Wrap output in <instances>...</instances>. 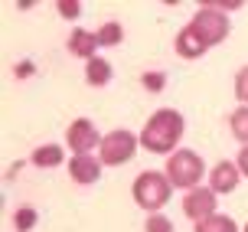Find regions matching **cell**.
<instances>
[{
  "instance_id": "6da1fadb",
  "label": "cell",
  "mask_w": 248,
  "mask_h": 232,
  "mask_svg": "<svg viewBox=\"0 0 248 232\" xmlns=\"http://www.w3.org/2000/svg\"><path fill=\"white\" fill-rule=\"evenodd\" d=\"M225 36H229V17L222 10H212V7H199L196 17L176 36V52L183 59H199L206 49L222 43Z\"/></svg>"
},
{
  "instance_id": "7a4b0ae2",
  "label": "cell",
  "mask_w": 248,
  "mask_h": 232,
  "mask_svg": "<svg viewBox=\"0 0 248 232\" xmlns=\"http://www.w3.org/2000/svg\"><path fill=\"white\" fill-rule=\"evenodd\" d=\"M183 137V115L173 108L154 111L140 131V147H147L150 154H170Z\"/></svg>"
},
{
  "instance_id": "3957f363",
  "label": "cell",
  "mask_w": 248,
  "mask_h": 232,
  "mask_svg": "<svg viewBox=\"0 0 248 232\" xmlns=\"http://www.w3.org/2000/svg\"><path fill=\"white\" fill-rule=\"evenodd\" d=\"M170 190H173V183H170L167 173L144 170V173H137V180H134V203L140 209H147V213H157L160 206H167Z\"/></svg>"
},
{
  "instance_id": "277c9868",
  "label": "cell",
  "mask_w": 248,
  "mask_h": 232,
  "mask_svg": "<svg viewBox=\"0 0 248 232\" xmlns=\"http://www.w3.org/2000/svg\"><path fill=\"white\" fill-rule=\"evenodd\" d=\"M167 177L173 186H183V190H196V183L202 180V157L196 150H176L167 157Z\"/></svg>"
},
{
  "instance_id": "5b68a950",
  "label": "cell",
  "mask_w": 248,
  "mask_h": 232,
  "mask_svg": "<svg viewBox=\"0 0 248 232\" xmlns=\"http://www.w3.org/2000/svg\"><path fill=\"white\" fill-rule=\"evenodd\" d=\"M137 144H140V137H134L131 131L118 128V131L101 137L98 160L105 164V167H121V164H127V160L137 154Z\"/></svg>"
},
{
  "instance_id": "8992f818",
  "label": "cell",
  "mask_w": 248,
  "mask_h": 232,
  "mask_svg": "<svg viewBox=\"0 0 248 232\" xmlns=\"http://www.w3.org/2000/svg\"><path fill=\"white\" fill-rule=\"evenodd\" d=\"M65 141H69V147H72L75 154H88L92 147H101L98 128L88 121V118H75V121L65 128Z\"/></svg>"
},
{
  "instance_id": "52a82bcc",
  "label": "cell",
  "mask_w": 248,
  "mask_h": 232,
  "mask_svg": "<svg viewBox=\"0 0 248 232\" xmlns=\"http://www.w3.org/2000/svg\"><path fill=\"white\" fill-rule=\"evenodd\" d=\"M183 213L193 222H202V219H209V216H216V193H212L209 186L189 190L186 199H183Z\"/></svg>"
},
{
  "instance_id": "ba28073f",
  "label": "cell",
  "mask_w": 248,
  "mask_h": 232,
  "mask_svg": "<svg viewBox=\"0 0 248 232\" xmlns=\"http://www.w3.org/2000/svg\"><path fill=\"white\" fill-rule=\"evenodd\" d=\"M238 164H232V160H219L216 167L209 170V190L212 193H232L238 186Z\"/></svg>"
},
{
  "instance_id": "9c48e42d",
  "label": "cell",
  "mask_w": 248,
  "mask_h": 232,
  "mask_svg": "<svg viewBox=\"0 0 248 232\" xmlns=\"http://www.w3.org/2000/svg\"><path fill=\"white\" fill-rule=\"evenodd\" d=\"M69 173H72L75 183H95V180L101 177V160L92 157V154H72Z\"/></svg>"
},
{
  "instance_id": "30bf717a",
  "label": "cell",
  "mask_w": 248,
  "mask_h": 232,
  "mask_svg": "<svg viewBox=\"0 0 248 232\" xmlns=\"http://www.w3.org/2000/svg\"><path fill=\"white\" fill-rule=\"evenodd\" d=\"M98 33H92V30H82V26H75L72 33H69V52L72 56H82V59H95V49H98Z\"/></svg>"
},
{
  "instance_id": "8fae6325",
  "label": "cell",
  "mask_w": 248,
  "mask_h": 232,
  "mask_svg": "<svg viewBox=\"0 0 248 232\" xmlns=\"http://www.w3.org/2000/svg\"><path fill=\"white\" fill-rule=\"evenodd\" d=\"M85 82L88 85H108L111 82V62L95 56V59H88L85 66Z\"/></svg>"
},
{
  "instance_id": "7c38bea8",
  "label": "cell",
  "mask_w": 248,
  "mask_h": 232,
  "mask_svg": "<svg viewBox=\"0 0 248 232\" xmlns=\"http://www.w3.org/2000/svg\"><path fill=\"white\" fill-rule=\"evenodd\" d=\"M62 160H65V154H62L59 144H43L33 150V164L36 167H59Z\"/></svg>"
},
{
  "instance_id": "4fadbf2b",
  "label": "cell",
  "mask_w": 248,
  "mask_h": 232,
  "mask_svg": "<svg viewBox=\"0 0 248 232\" xmlns=\"http://www.w3.org/2000/svg\"><path fill=\"white\" fill-rule=\"evenodd\" d=\"M196 232H238V226H235V219L232 216H209V219H202V222H196Z\"/></svg>"
},
{
  "instance_id": "5bb4252c",
  "label": "cell",
  "mask_w": 248,
  "mask_h": 232,
  "mask_svg": "<svg viewBox=\"0 0 248 232\" xmlns=\"http://www.w3.org/2000/svg\"><path fill=\"white\" fill-rule=\"evenodd\" d=\"M229 128H232V134H235L242 144H248V108H245V105L232 111V118H229Z\"/></svg>"
},
{
  "instance_id": "9a60e30c",
  "label": "cell",
  "mask_w": 248,
  "mask_h": 232,
  "mask_svg": "<svg viewBox=\"0 0 248 232\" xmlns=\"http://www.w3.org/2000/svg\"><path fill=\"white\" fill-rule=\"evenodd\" d=\"M124 39V30H121V23H114V20H108V23L98 30V43L101 46H118Z\"/></svg>"
},
{
  "instance_id": "2e32d148",
  "label": "cell",
  "mask_w": 248,
  "mask_h": 232,
  "mask_svg": "<svg viewBox=\"0 0 248 232\" xmlns=\"http://www.w3.org/2000/svg\"><path fill=\"white\" fill-rule=\"evenodd\" d=\"M36 209L33 206H20L16 209V216H13V226H16V232H30L33 226H36Z\"/></svg>"
},
{
  "instance_id": "e0dca14e",
  "label": "cell",
  "mask_w": 248,
  "mask_h": 232,
  "mask_svg": "<svg viewBox=\"0 0 248 232\" xmlns=\"http://www.w3.org/2000/svg\"><path fill=\"white\" fill-rule=\"evenodd\" d=\"M147 232H173V222L167 219V216H160V213H150L147 226H144Z\"/></svg>"
},
{
  "instance_id": "ac0fdd59",
  "label": "cell",
  "mask_w": 248,
  "mask_h": 232,
  "mask_svg": "<svg viewBox=\"0 0 248 232\" xmlns=\"http://www.w3.org/2000/svg\"><path fill=\"white\" fill-rule=\"evenodd\" d=\"M235 95H238V101H245V108H248V66H242L235 75Z\"/></svg>"
},
{
  "instance_id": "d6986e66",
  "label": "cell",
  "mask_w": 248,
  "mask_h": 232,
  "mask_svg": "<svg viewBox=\"0 0 248 232\" xmlns=\"http://www.w3.org/2000/svg\"><path fill=\"white\" fill-rule=\"evenodd\" d=\"M140 85H144V88H150V92H160V88L167 85V79H163V72H144Z\"/></svg>"
},
{
  "instance_id": "ffe728a7",
  "label": "cell",
  "mask_w": 248,
  "mask_h": 232,
  "mask_svg": "<svg viewBox=\"0 0 248 232\" xmlns=\"http://www.w3.org/2000/svg\"><path fill=\"white\" fill-rule=\"evenodd\" d=\"M56 10H59L65 20H75V17L82 13V3H69V0H62V3H56Z\"/></svg>"
},
{
  "instance_id": "44dd1931",
  "label": "cell",
  "mask_w": 248,
  "mask_h": 232,
  "mask_svg": "<svg viewBox=\"0 0 248 232\" xmlns=\"http://www.w3.org/2000/svg\"><path fill=\"white\" fill-rule=\"evenodd\" d=\"M235 164H238V170H242V173L248 177V144L242 147V150H238V160H235Z\"/></svg>"
},
{
  "instance_id": "7402d4cb",
  "label": "cell",
  "mask_w": 248,
  "mask_h": 232,
  "mask_svg": "<svg viewBox=\"0 0 248 232\" xmlns=\"http://www.w3.org/2000/svg\"><path fill=\"white\" fill-rule=\"evenodd\" d=\"M245 232H248V222H245Z\"/></svg>"
}]
</instances>
